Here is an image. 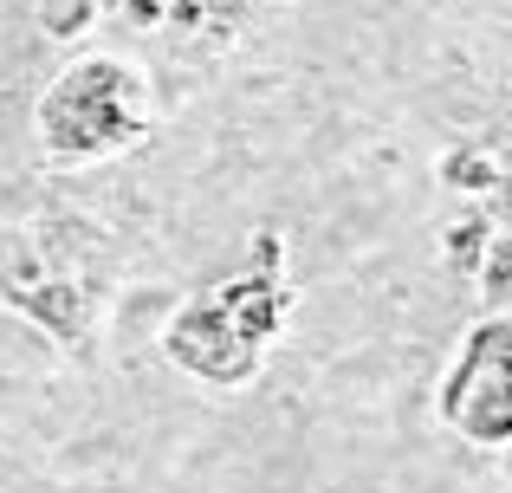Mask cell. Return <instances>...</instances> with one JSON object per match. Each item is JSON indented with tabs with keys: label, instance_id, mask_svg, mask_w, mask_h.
I'll use <instances>...</instances> for the list:
<instances>
[{
	"label": "cell",
	"instance_id": "ba28073f",
	"mask_svg": "<svg viewBox=\"0 0 512 493\" xmlns=\"http://www.w3.org/2000/svg\"><path fill=\"white\" fill-rule=\"evenodd\" d=\"M111 0H39V33L46 39H85Z\"/></svg>",
	"mask_w": 512,
	"mask_h": 493
},
{
	"label": "cell",
	"instance_id": "8992f818",
	"mask_svg": "<svg viewBox=\"0 0 512 493\" xmlns=\"http://www.w3.org/2000/svg\"><path fill=\"white\" fill-rule=\"evenodd\" d=\"M435 182H441L448 195H467V202H506L500 143H454V150H441Z\"/></svg>",
	"mask_w": 512,
	"mask_h": 493
},
{
	"label": "cell",
	"instance_id": "277c9868",
	"mask_svg": "<svg viewBox=\"0 0 512 493\" xmlns=\"http://www.w3.org/2000/svg\"><path fill=\"white\" fill-rule=\"evenodd\" d=\"M441 429H454L474 448H506L512 442V318L487 312L467 325L448 377L435 396Z\"/></svg>",
	"mask_w": 512,
	"mask_h": 493
},
{
	"label": "cell",
	"instance_id": "30bf717a",
	"mask_svg": "<svg viewBox=\"0 0 512 493\" xmlns=\"http://www.w3.org/2000/svg\"><path fill=\"white\" fill-rule=\"evenodd\" d=\"M247 266H260V273H279V266H286V234H279V228H260V234H253Z\"/></svg>",
	"mask_w": 512,
	"mask_h": 493
},
{
	"label": "cell",
	"instance_id": "7a4b0ae2",
	"mask_svg": "<svg viewBox=\"0 0 512 493\" xmlns=\"http://www.w3.org/2000/svg\"><path fill=\"white\" fill-rule=\"evenodd\" d=\"M286 312H292L286 279L260 273V266H240V273L188 292L163 318V357L182 377L208 383V390H247L260 377L266 344L279 338Z\"/></svg>",
	"mask_w": 512,
	"mask_h": 493
},
{
	"label": "cell",
	"instance_id": "9c48e42d",
	"mask_svg": "<svg viewBox=\"0 0 512 493\" xmlns=\"http://www.w3.org/2000/svg\"><path fill=\"white\" fill-rule=\"evenodd\" d=\"M474 286H480V299H487V312H500V305H506V292H512V234L506 228L487 241V253H480Z\"/></svg>",
	"mask_w": 512,
	"mask_h": 493
},
{
	"label": "cell",
	"instance_id": "52a82bcc",
	"mask_svg": "<svg viewBox=\"0 0 512 493\" xmlns=\"http://www.w3.org/2000/svg\"><path fill=\"white\" fill-rule=\"evenodd\" d=\"M500 228H506V221H500V202H467L461 215H454L448 228L435 234V253H441V266H448V273H461V279H474L480 253H487V241H493Z\"/></svg>",
	"mask_w": 512,
	"mask_h": 493
},
{
	"label": "cell",
	"instance_id": "6da1fadb",
	"mask_svg": "<svg viewBox=\"0 0 512 493\" xmlns=\"http://www.w3.org/2000/svg\"><path fill=\"white\" fill-rule=\"evenodd\" d=\"M0 305L39 325L65 357H91L104 305V228L91 215L0 228Z\"/></svg>",
	"mask_w": 512,
	"mask_h": 493
},
{
	"label": "cell",
	"instance_id": "5b68a950",
	"mask_svg": "<svg viewBox=\"0 0 512 493\" xmlns=\"http://www.w3.org/2000/svg\"><path fill=\"white\" fill-rule=\"evenodd\" d=\"M266 0H163V46L182 65H214L253 33Z\"/></svg>",
	"mask_w": 512,
	"mask_h": 493
},
{
	"label": "cell",
	"instance_id": "3957f363",
	"mask_svg": "<svg viewBox=\"0 0 512 493\" xmlns=\"http://www.w3.org/2000/svg\"><path fill=\"white\" fill-rule=\"evenodd\" d=\"M156 124L150 104V72L124 52H85V59L59 65L33 104V137L39 156L59 169L111 163V156L137 150Z\"/></svg>",
	"mask_w": 512,
	"mask_h": 493
},
{
	"label": "cell",
	"instance_id": "8fae6325",
	"mask_svg": "<svg viewBox=\"0 0 512 493\" xmlns=\"http://www.w3.org/2000/svg\"><path fill=\"white\" fill-rule=\"evenodd\" d=\"M124 13H130V26H163V0H124Z\"/></svg>",
	"mask_w": 512,
	"mask_h": 493
}]
</instances>
